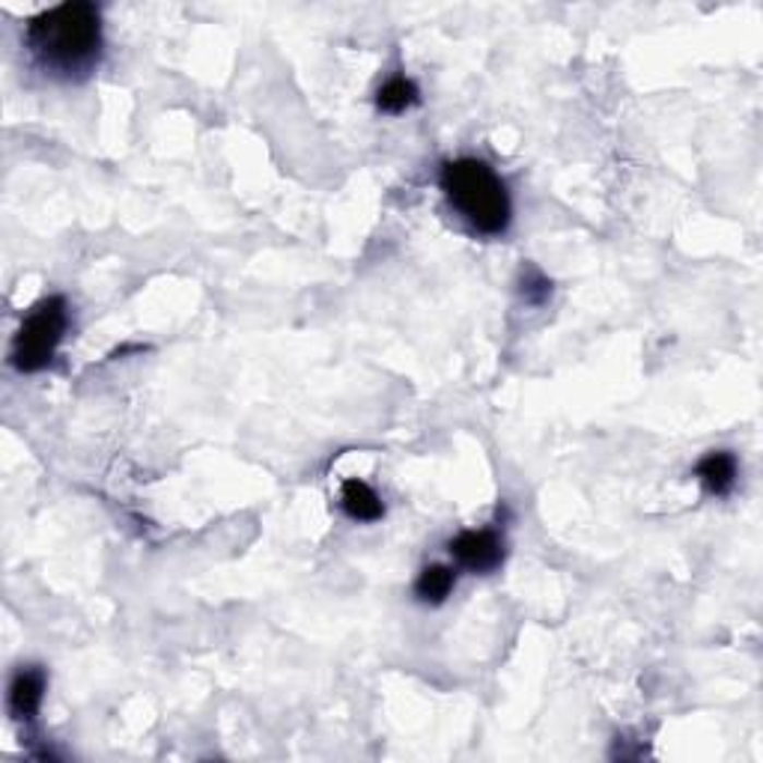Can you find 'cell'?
Listing matches in <instances>:
<instances>
[{"label":"cell","instance_id":"ba28073f","mask_svg":"<svg viewBox=\"0 0 763 763\" xmlns=\"http://www.w3.org/2000/svg\"><path fill=\"white\" fill-rule=\"evenodd\" d=\"M454 585H456L454 567L432 564L418 575V582H415V594H418L420 603H427V606H442L444 599L451 597Z\"/></svg>","mask_w":763,"mask_h":763},{"label":"cell","instance_id":"6da1fadb","mask_svg":"<svg viewBox=\"0 0 763 763\" xmlns=\"http://www.w3.org/2000/svg\"><path fill=\"white\" fill-rule=\"evenodd\" d=\"M24 43L31 55L51 72H84L102 51V15L93 3L72 0L55 10L39 12L27 22Z\"/></svg>","mask_w":763,"mask_h":763},{"label":"cell","instance_id":"3957f363","mask_svg":"<svg viewBox=\"0 0 763 763\" xmlns=\"http://www.w3.org/2000/svg\"><path fill=\"white\" fill-rule=\"evenodd\" d=\"M67 301L60 299V296L39 301L27 313V320L22 322L19 334H15L12 367L22 370V373H39V370H45V367L51 365L63 334H67Z\"/></svg>","mask_w":763,"mask_h":763},{"label":"cell","instance_id":"9c48e42d","mask_svg":"<svg viewBox=\"0 0 763 763\" xmlns=\"http://www.w3.org/2000/svg\"><path fill=\"white\" fill-rule=\"evenodd\" d=\"M418 99H420V93L418 87H415V81H409V78H403V75L385 81L382 90L377 93L379 111H385V114L409 111L412 105H418Z\"/></svg>","mask_w":763,"mask_h":763},{"label":"cell","instance_id":"7a4b0ae2","mask_svg":"<svg viewBox=\"0 0 763 763\" xmlns=\"http://www.w3.org/2000/svg\"><path fill=\"white\" fill-rule=\"evenodd\" d=\"M442 191L468 227L484 236H501L510 227L508 186L480 158H456L442 170Z\"/></svg>","mask_w":763,"mask_h":763},{"label":"cell","instance_id":"5b68a950","mask_svg":"<svg viewBox=\"0 0 763 763\" xmlns=\"http://www.w3.org/2000/svg\"><path fill=\"white\" fill-rule=\"evenodd\" d=\"M45 695V675L39 668H22L19 675L12 677L10 687V713L15 719H34L39 713V704H43Z\"/></svg>","mask_w":763,"mask_h":763},{"label":"cell","instance_id":"52a82bcc","mask_svg":"<svg viewBox=\"0 0 763 763\" xmlns=\"http://www.w3.org/2000/svg\"><path fill=\"white\" fill-rule=\"evenodd\" d=\"M341 504H344L346 516L355 522H377L385 516V504L379 501V496L373 489L367 487L365 480H346L344 489H341Z\"/></svg>","mask_w":763,"mask_h":763},{"label":"cell","instance_id":"8992f818","mask_svg":"<svg viewBox=\"0 0 763 763\" xmlns=\"http://www.w3.org/2000/svg\"><path fill=\"white\" fill-rule=\"evenodd\" d=\"M695 475L710 496H728L737 484V456L730 451H713L698 463Z\"/></svg>","mask_w":763,"mask_h":763},{"label":"cell","instance_id":"30bf717a","mask_svg":"<svg viewBox=\"0 0 763 763\" xmlns=\"http://www.w3.org/2000/svg\"><path fill=\"white\" fill-rule=\"evenodd\" d=\"M549 293H552V284L537 269H528V275L522 281V296L532 301V305H540V301L549 299Z\"/></svg>","mask_w":763,"mask_h":763},{"label":"cell","instance_id":"277c9868","mask_svg":"<svg viewBox=\"0 0 763 763\" xmlns=\"http://www.w3.org/2000/svg\"><path fill=\"white\" fill-rule=\"evenodd\" d=\"M454 561L468 573H492L504 564V540L501 534L480 528V532H463L451 540Z\"/></svg>","mask_w":763,"mask_h":763}]
</instances>
